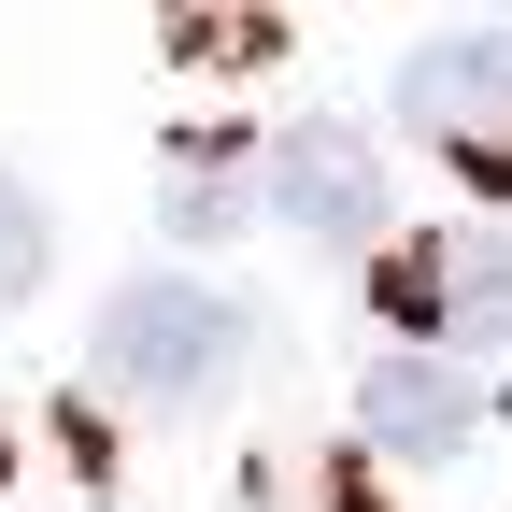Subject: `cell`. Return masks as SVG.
Instances as JSON below:
<instances>
[{"mask_svg":"<svg viewBox=\"0 0 512 512\" xmlns=\"http://www.w3.org/2000/svg\"><path fill=\"white\" fill-rule=\"evenodd\" d=\"M271 214L313 228V242H370V228H384L370 143H356V128H285V143H271Z\"/></svg>","mask_w":512,"mask_h":512,"instance_id":"obj_3","label":"cell"},{"mask_svg":"<svg viewBox=\"0 0 512 512\" xmlns=\"http://www.w3.org/2000/svg\"><path fill=\"white\" fill-rule=\"evenodd\" d=\"M43 256H57V228H43V200H29L15 171H0V313H15V299L43 285Z\"/></svg>","mask_w":512,"mask_h":512,"instance_id":"obj_6","label":"cell"},{"mask_svg":"<svg viewBox=\"0 0 512 512\" xmlns=\"http://www.w3.org/2000/svg\"><path fill=\"white\" fill-rule=\"evenodd\" d=\"M356 427L384 441V456H441V441H470V370H441V356H370Z\"/></svg>","mask_w":512,"mask_h":512,"instance_id":"obj_4","label":"cell"},{"mask_svg":"<svg viewBox=\"0 0 512 512\" xmlns=\"http://www.w3.org/2000/svg\"><path fill=\"white\" fill-rule=\"evenodd\" d=\"M242 342H256V313L242 299H214V285H185V271H143V285H114L100 299V384L114 399H143V413H171V399H214V384L242 370Z\"/></svg>","mask_w":512,"mask_h":512,"instance_id":"obj_1","label":"cell"},{"mask_svg":"<svg viewBox=\"0 0 512 512\" xmlns=\"http://www.w3.org/2000/svg\"><path fill=\"white\" fill-rule=\"evenodd\" d=\"M384 299L427 342H512V242H484V228L413 242V256H384Z\"/></svg>","mask_w":512,"mask_h":512,"instance_id":"obj_2","label":"cell"},{"mask_svg":"<svg viewBox=\"0 0 512 512\" xmlns=\"http://www.w3.org/2000/svg\"><path fill=\"white\" fill-rule=\"evenodd\" d=\"M399 114H427V128L512 114V29H456V43H413V57H399Z\"/></svg>","mask_w":512,"mask_h":512,"instance_id":"obj_5","label":"cell"}]
</instances>
